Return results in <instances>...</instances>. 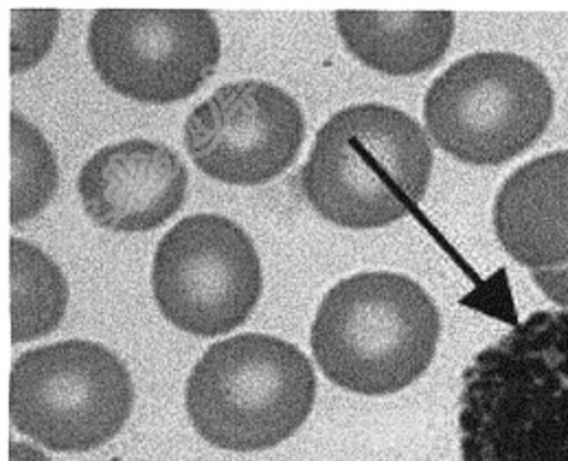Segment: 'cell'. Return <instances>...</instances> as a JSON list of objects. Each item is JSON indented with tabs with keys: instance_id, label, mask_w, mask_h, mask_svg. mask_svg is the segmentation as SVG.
I'll return each mask as SVG.
<instances>
[{
	"instance_id": "52a82bcc",
	"label": "cell",
	"mask_w": 568,
	"mask_h": 461,
	"mask_svg": "<svg viewBox=\"0 0 568 461\" xmlns=\"http://www.w3.org/2000/svg\"><path fill=\"white\" fill-rule=\"evenodd\" d=\"M154 299L179 330L213 339L233 332L262 297V262L248 233L215 213L183 218L159 242Z\"/></svg>"
},
{
	"instance_id": "2e32d148",
	"label": "cell",
	"mask_w": 568,
	"mask_h": 461,
	"mask_svg": "<svg viewBox=\"0 0 568 461\" xmlns=\"http://www.w3.org/2000/svg\"><path fill=\"white\" fill-rule=\"evenodd\" d=\"M531 277L554 303L568 308V264L558 269H534Z\"/></svg>"
},
{
	"instance_id": "5bb4252c",
	"label": "cell",
	"mask_w": 568,
	"mask_h": 461,
	"mask_svg": "<svg viewBox=\"0 0 568 461\" xmlns=\"http://www.w3.org/2000/svg\"><path fill=\"white\" fill-rule=\"evenodd\" d=\"M60 183V168L44 134L11 112V224L40 216Z\"/></svg>"
},
{
	"instance_id": "277c9868",
	"label": "cell",
	"mask_w": 568,
	"mask_h": 461,
	"mask_svg": "<svg viewBox=\"0 0 568 461\" xmlns=\"http://www.w3.org/2000/svg\"><path fill=\"white\" fill-rule=\"evenodd\" d=\"M316 373L292 343L240 334L213 343L191 369L185 404L197 435L215 449H275L310 418Z\"/></svg>"
},
{
	"instance_id": "7c38bea8",
	"label": "cell",
	"mask_w": 568,
	"mask_h": 461,
	"mask_svg": "<svg viewBox=\"0 0 568 461\" xmlns=\"http://www.w3.org/2000/svg\"><path fill=\"white\" fill-rule=\"evenodd\" d=\"M347 49L369 69L406 78L430 71L450 49L453 11H336Z\"/></svg>"
},
{
	"instance_id": "3957f363",
	"label": "cell",
	"mask_w": 568,
	"mask_h": 461,
	"mask_svg": "<svg viewBox=\"0 0 568 461\" xmlns=\"http://www.w3.org/2000/svg\"><path fill=\"white\" fill-rule=\"evenodd\" d=\"M442 319L410 277L361 273L338 281L312 325V354L334 384L361 395H390L433 365Z\"/></svg>"
},
{
	"instance_id": "5b68a950",
	"label": "cell",
	"mask_w": 568,
	"mask_h": 461,
	"mask_svg": "<svg viewBox=\"0 0 568 461\" xmlns=\"http://www.w3.org/2000/svg\"><path fill=\"white\" fill-rule=\"evenodd\" d=\"M554 117V89L531 60L473 53L439 76L424 99L430 139L470 166H503L527 152Z\"/></svg>"
},
{
	"instance_id": "4fadbf2b",
	"label": "cell",
	"mask_w": 568,
	"mask_h": 461,
	"mask_svg": "<svg viewBox=\"0 0 568 461\" xmlns=\"http://www.w3.org/2000/svg\"><path fill=\"white\" fill-rule=\"evenodd\" d=\"M69 283L60 267L31 242L11 240V341L51 334L64 319Z\"/></svg>"
},
{
	"instance_id": "9a60e30c",
	"label": "cell",
	"mask_w": 568,
	"mask_h": 461,
	"mask_svg": "<svg viewBox=\"0 0 568 461\" xmlns=\"http://www.w3.org/2000/svg\"><path fill=\"white\" fill-rule=\"evenodd\" d=\"M60 24L55 9H11V73L33 69L49 53Z\"/></svg>"
},
{
	"instance_id": "ba28073f",
	"label": "cell",
	"mask_w": 568,
	"mask_h": 461,
	"mask_svg": "<svg viewBox=\"0 0 568 461\" xmlns=\"http://www.w3.org/2000/svg\"><path fill=\"white\" fill-rule=\"evenodd\" d=\"M89 56L112 91L143 103L187 99L213 76L220 29L204 9H99Z\"/></svg>"
},
{
	"instance_id": "8992f818",
	"label": "cell",
	"mask_w": 568,
	"mask_h": 461,
	"mask_svg": "<svg viewBox=\"0 0 568 461\" xmlns=\"http://www.w3.org/2000/svg\"><path fill=\"white\" fill-rule=\"evenodd\" d=\"M132 407L130 371L93 341L44 345L11 365V424L49 451L84 453L103 447L125 427Z\"/></svg>"
},
{
	"instance_id": "e0dca14e",
	"label": "cell",
	"mask_w": 568,
	"mask_h": 461,
	"mask_svg": "<svg viewBox=\"0 0 568 461\" xmlns=\"http://www.w3.org/2000/svg\"><path fill=\"white\" fill-rule=\"evenodd\" d=\"M9 461H51L42 451L33 449L31 444L11 442L9 444Z\"/></svg>"
},
{
	"instance_id": "8fae6325",
	"label": "cell",
	"mask_w": 568,
	"mask_h": 461,
	"mask_svg": "<svg viewBox=\"0 0 568 461\" xmlns=\"http://www.w3.org/2000/svg\"><path fill=\"white\" fill-rule=\"evenodd\" d=\"M503 249L527 269L568 264V152H551L516 170L494 202Z\"/></svg>"
},
{
	"instance_id": "7a4b0ae2",
	"label": "cell",
	"mask_w": 568,
	"mask_h": 461,
	"mask_svg": "<svg viewBox=\"0 0 568 461\" xmlns=\"http://www.w3.org/2000/svg\"><path fill=\"white\" fill-rule=\"evenodd\" d=\"M430 177L426 130L397 108L358 103L318 130L301 170V189L325 220L365 231L413 213Z\"/></svg>"
},
{
	"instance_id": "6da1fadb",
	"label": "cell",
	"mask_w": 568,
	"mask_h": 461,
	"mask_svg": "<svg viewBox=\"0 0 568 461\" xmlns=\"http://www.w3.org/2000/svg\"><path fill=\"white\" fill-rule=\"evenodd\" d=\"M459 449L464 461H568V312H536L474 357Z\"/></svg>"
},
{
	"instance_id": "9c48e42d",
	"label": "cell",
	"mask_w": 568,
	"mask_h": 461,
	"mask_svg": "<svg viewBox=\"0 0 568 461\" xmlns=\"http://www.w3.org/2000/svg\"><path fill=\"white\" fill-rule=\"evenodd\" d=\"M183 139L200 172L253 187L271 183L296 161L305 117L296 99L275 84L233 82L191 110Z\"/></svg>"
},
{
	"instance_id": "30bf717a",
	"label": "cell",
	"mask_w": 568,
	"mask_h": 461,
	"mask_svg": "<svg viewBox=\"0 0 568 461\" xmlns=\"http://www.w3.org/2000/svg\"><path fill=\"white\" fill-rule=\"evenodd\" d=\"M190 172L168 146L130 139L105 146L78 179L87 216L112 233L159 229L185 204Z\"/></svg>"
}]
</instances>
